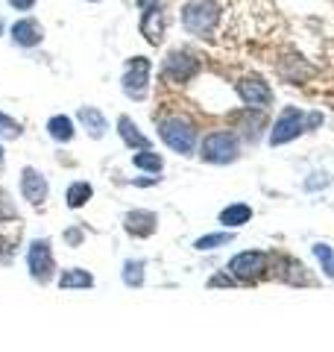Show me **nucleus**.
Here are the masks:
<instances>
[{"instance_id": "nucleus-1", "label": "nucleus", "mask_w": 334, "mask_h": 352, "mask_svg": "<svg viewBox=\"0 0 334 352\" xmlns=\"http://www.w3.org/2000/svg\"><path fill=\"white\" fill-rule=\"evenodd\" d=\"M220 24V3L217 0H188L182 6V27L191 36L205 38Z\"/></svg>"}, {"instance_id": "nucleus-2", "label": "nucleus", "mask_w": 334, "mask_h": 352, "mask_svg": "<svg viewBox=\"0 0 334 352\" xmlns=\"http://www.w3.org/2000/svg\"><path fill=\"white\" fill-rule=\"evenodd\" d=\"M159 135L167 147L182 153V156H191L197 147V129L191 120H185V118H164L159 124Z\"/></svg>"}, {"instance_id": "nucleus-3", "label": "nucleus", "mask_w": 334, "mask_h": 352, "mask_svg": "<svg viewBox=\"0 0 334 352\" xmlns=\"http://www.w3.org/2000/svg\"><path fill=\"white\" fill-rule=\"evenodd\" d=\"M241 153V144H238V135L229 129H220V132H211L205 135L203 147H199V156L203 162H211V164H229L235 162Z\"/></svg>"}, {"instance_id": "nucleus-4", "label": "nucleus", "mask_w": 334, "mask_h": 352, "mask_svg": "<svg viewBox=\"0 0 334 352\" xmlns=\"http://www.w3.org/2000/svg\"><path fill=\"white\" fill-rule=\"evenodd\" d=\"M27 264H30V276L36 282H50L56 261H53V247L47 238H36L27 250Z\"/></svg>"}, {"instance_id": "nucleus-5", "label": "nucleus", "mask_w": 334, "mask_h": 352, "mask_svg": "<svg viewBox=\"0 0 334 352\" xmlns=\"http://www.w3.org/2000/svg\"><path fill=\"white\" fill-rule=\"evenodd\" d=\"M264 270H267V256L261 250L238 252V256L229 261V276L235 282H255L258 276H264Z\"/></svg>"}, {"instance_id": "nucleus-6", "label": "nucleus", "mask_w": 334, "mask_h": 352, "mask_svg": "<svg viewBox=\"0 0 334 352\" xmlns=\"http://www.w3.org/2000/svg\"><path fill=\"white\" fill-rule=\"evenodd\" d=\"M299 132H305V115H302V109L285 106L282 115H278V120H276L273 132H270V144L273 147H282V144H287V141L299 138Z\"/></svg>"}, {"instance_id": "nucleus-7", "label": "nucleus", "mask_w": 334, "mask_h": 352, "mask_svg": "<svg viewBox=\"0 0 334 352\" xmlns=\"http://www.w3.org/2000/svg\"><path fill=\"white\" fill-rule=\"evenodd\" d=\"M162 74H164L167 82H191L199 74V62L188 50H173V53H167Z\"/></svg>"}, {"instance_id": "nucleus-8", "label": "nucleus", "mask_w": 334, "mask_h": 352, "mask_svg": "<svg viewBox=\"0 0 334 352\" xmlns=\"http://www.w3.org/2000/svg\"><path fill=\"white\" fill-rule=\"evenodd\" d=\"M150 71H153L150 59L132 56L126 62V71H124V91L129 97H135V100H141V97L147 94V85H150Z\"/></svg>"}, {"instance_id": "nucleus-9", "label": "nucleus", "mask_w": 334, "mask_h": 352, "mask_svg": "<svg viewBox=\"0 0 334 352\" xmlns=\"http://www.w3.org/2000/svg\"><path fill=\"white\" fill-rule=\"evenodd\" d=\"M238 94L247 103V109H267L273 103V88L267 85L261 76H243L238 82Z\"/></svg>"}, {"instance_id": "nucleus-10", "label": "nucleus", "mask_w": 334, "mask_h": 352, "mask_svg": "<svg viewBox=\"0 0 334 352\" xmlns=\"http://www.w3.org/2000/svg\"><path fill=\"white\" fill-rule=\"evenodd\" d=\"M21 194H24L27 203L44 206V200H47V179L36 168H24V173H21Z\"/></svg>"}, {"instance_id": "nucleus-11", "label": "nucleus", "mask_w": 334, "mask_h": 352, "mask_svg": "<svg viewBox=\"0 0 334 352\" xmlns=\"http://www.w3.org/2000/svg\"><path fill=\"white\" fill-rule=\"evenodd\" d=\"M124 226L129 235L135 238H150L155 232V226H159V217H155L153 212H144V208H135V212H129L124 217Z\"/></svg>"}, {"instance_id": "nucleus-12", "label": "nucleus", "mask_w": 334, "mask_h": 352, "mask_svg": "<svg viewBox=\"0 0 334 352\" xmlns=\"http://www.w3.org/2000/svg\"><path fill=\"white\" fill-rule=\"evenodd\" d=\"M141 36L147 38L150 44H159L164 38V12H162V6L144 9V15H141Z\"/></svg>"}, {"instance_id": "nucleus-13", "label": "nucleus", "mask_w": 334, "mask_h": 352, "mask_svg": "<svg viewBox=\"0 0 334 352\" xmlns=\"http://www.w3.org/2000/svg\"><path fill=\"white\" fill-rule=\"evenodd\" d=\"M12 41L21 44V47H36V44L44 41V30L38 21L24 18V21H18V24H12Z\"/></svg>"}, {"instance_id": "nucleus-14", "label": "nucleus", "mask_w": 334, "mask_h": 352, "mask_svg": "<svg viewBox=\"0 0 334 352\" xmlns=\"http://www.w3.org/2000/svg\"><path fill=\"white\" fill-rule=\"evenodd\" d=\"M118 132H120V138L126 141V147H132V150H150V138L144 135V132H138V126H135V120L132 118H118Z\"/></svg>"}, {"instance_id": "nucleus-15", "label": "nucleus", "mask_w": 334, "mask_h": 352, "mask_svg": "<svg viewBox=\"0 0 334 352\" xmlns=\"http://www.w3.org/2000/svg\"><path fill=\"white\" fill-rule=\"evenodd\" d=\"M249 220H252V208L247 203H232L220 212V223L226 229H238L243 223H249Z\"/></svg>"}, {"instance_id": "nucleus-16", "label": "nucleus", "mask_w": 334, "mask_h": 352, "mask_svg": "<svg viewBox=\"0 0 334 352\" xmlns=\"http://www.w3.org/2000/svg\"><path fill=\"white\" fill-rule=\"evenodd\" d=\"M80 124L88 129V135L91 138H103L106 135V118L94 106H82L80 109Z\"/></svg>"}, {"instance_id": "nucleus-17", "label": "nucleus", "mask_w": 334, "mask_h": 352, "mask_svg": "<svg viewBox=\"0 0 334 352\" xmlns=\"http://www.w3.org/2000/svg\"><path fill=\"white\" fill-rule=\"evenodd\" d=\"M94 285V276L88 270H65L59 276V288L62 291H71V288H91Z\"/></svg>"}, {"instance_id": "nucleus-18", "label": "nucleus", "mask_w": 334, "mask_h": 352, "mask_svg": "<svg viewBox=\"0 0 334 352\" xmlns=\"http://www.w3.org/2000/svg\"><path fill=\"white\" fill-rule=\"evenodd\" d=\"M47 132L56 138V141H71L74 138V124H71V118H65V115H56L47 120Z\"/></svg>"}, {"instance_id": "nucleus-19", "label": "nucleus", "mask_w": 334, "mask_h": 352, "mask_svg": "<svg viewBox=\"0 0 334 352\" xmlns=\"http://www.w3.org/2000/svg\"><path fill=\"white\" fill-rule=\"evenodd\" d=\"M132 164H135V168H141V170H150V173H159V170L164 168L162 156H159V153H153V150L135 153V156H132Z\"/></svg>"}, {"instance_id": "nucleus-20", "label": "nucleus", "mask_w": 334, "mask_h": 352, "mask_svg": "<svg viewBox=\"0 0 334 352\" xmlns=\"http://www.w3.org/2000/svg\"><path fill=\"white\" fill-rule=\"evenodd\" d=\"M91 194H94V188L88 182H74L68 188V197H65V200H68L71 208H80V206H85L88 200H91Z\"/></svg>"}, {"instance_id": "nucleus-21", "label": "nucleus", "mask_w": 334, "mask_h": 352, "mask_svg": "<svg viewBox=\"0 0 334 352\" xmlns=\"http://www.w3.org/2000/svg\"><path fill=\"white\" fill-rule=\"evenodd\" d=\"M232 232H211V235H203V238H197L194 241V247L197 250H217V247H226V244H232Z\"/></svg>"}, {"instance_id": "nucleus-22", "label": "nucleus", "mask_w": 334, "mask_h": 352, "mask_svg": "<svg viewBox=\"0 0 334 352\" xmlns=\"http://www.w3.org/2000/svg\"><path fill=\"white\" fill-rule=\"evenodd\" d=\"M124 282L129 285V288H141L144 285V261H126L124 264Z\"/></svg>"}, {"instance_id": "nucleus-23", "label": "nucleus", "mask_w": 334, "mask_h": 352, "mask_svg": "<svg viewBox=\"0 0 334 352\" xmlns=\"http://www.w3.org/2000/svg\"><path fill=\"white\" fill-rule=\"evenodd\" d=\"M18 135H21V124L0 112V138H18Z\"/></svg>"}, {"instance_id": "nucleus-24", "label": "nucleus", "mask_w": 334, "mask_h": 352, "mask_svg": "<svg viewBox=\"0 0 334 352\" xmlns=\"http://www.w3.org/2000/svg\"><path fill=\"white\" fill-rule=\"evenodd\" d=\"M314 256H317L322 264H326V261H331V258H334V250H331L329 244H314Z\"/></svg>"}, {"instance_id": "nucleus-25", "label": "nucleus", "mask_w": 334, "mask_h": 352, "mask_svg": "<svg viewBox=\"0 0 334 352\" xmlns=\"http://www.w3.org/2000/svg\"><path fill=\"white\" fill-rule=\"evenodd\" d=\"M65 241H68L71 247H80V244H82V232L74 226V229H68V232H65Z\"/></svg>"}, {"instance_id": "nucleus-26", "label": "nucleus", "mask_w": 334, "mask_h": 352, "mask_svg": "<svg viewBox=\"0 0 334 352\" xmlns=\"http://www.w3.org/2000/svg\"><path fill=\"white\" fill-rule=\"evenodd\" d=\"M6 3H9V6H15L18 12H27V9L36 6V0H6Z\"/></svg>"}, {"instance_id": "nucleus-27", "label": "nucleus", "mask_w": 334, "mask_h": 352, "mask_svg": "<svg viewBox=\"0 0 334 352\" xmlns=\"http://www.w3.org/2000/svg\"><path fill=\"white\" fill-rule=\"evenodd\" d=\"M320 185L326 188V185H329V176H322V179H308V182H305V188H308V191H314V188H320Z\"/></svg>"}, {"instance_id": "nucleus-28", "label": "nucleus", "mask_w": 334, "mask_h": 352, "mask_svg": "<svg viewBox=\"0 0 334 352\" xmlns=\"http://www.w3.org/2000/svg\"><path fill=\"white\" fill-rule=\"evenodd\" d=\"M320 124H322V115H320V112H314V115H308L305 129H314V126H320Z\"/></svg>"}, {"instance_id": "nucleus-29", "label": "nucleus", "mask_w": 334, "mask_h": 352, "mask_svg": "<svg viewBox=\"0 0 334 352\" xmlns=\"http://www.w3.org/2000/svg\"><path fill=\"white\" fill-rule=\"evenodd\" d=\"M232 282H235L232 276H214V279H211V285H214V288H217V285H232Z\"/></svg>"}, {"instance_id": "nucleus-30", "label": "nucleus", "mask_w": 334, "mask_h": 352, "mask_svg": "<svg viewBox=\"0 0 334 352\" xmlns=\"http://www.w3.org/2000/svg\"><path fill=\"white\" fill-rule=\"evenodd\" d=\"M322 270H326V276H329V279H334V258L322 264Z\"/></svg>"}, {"instance_id": "nucleus-31", "label": "nucleus", "mask_w": 334, "mask_h": 352, "mask_svg": "<svg viewBox=\"0 0 334 352\" xmlns=\"http://www.w3.org/2000/svg\"><path fill=\"white\" fill-rule=\"evenodd\" d=\"M155 182H159V176H150V179H135V185H141V188H144V185H155Z\"/></svg>"}, {"instance_id": "nucleus-32", "label": "nucleus", "mask_w": 334, "mask_h": 352, "mask_svg": "<svg viewBox=\"0 0 334 352\" xmlns=\"http://www.w3.org/2000/svg\"><path fill=\"white\" fill-rule=\"evenodd\" d=\"M141 9H150V6H159V0H138Z\"/></svg>"}, {"instance_id": "nucleus-33", "label": "nucleus", "mask_w": 334, "mask_h": 352, "mask_svg": "<svg viewBox=\"0 0 334 352\" xmlns=\"http://www.w3.org/2000/svg\"><path fill=\"white\" fill-rule=\"evenodd\" d=\"M0 36H3V21H0Z\"/></svg>"}, {"instance_id": "nucleus-34", "label": "nucleus", "mask_w": 334, "mask_h": 352, "mask_svg": "<svg viewBox=\"0 0 334 352\" xmlns=\"http://www.w3.org/2000/svg\"><path fill=\"white\" fill-rule=\"evenodd\" d=\"M0 252H3V238H0Z\"/></svg>"}, {"instance_id": "nucleus-35", "label": "nucleus", "mask_w": 334, "mask_h": 352, "mask_svg": "<svg viewBox=\"0 0 334 352\" xmlns=\"http://www.w3.org/2000/svg\"><path fill=\"white\" fill-rule=\"evenodd\" d=\"M0 159H3V150H0Z\"/></svg>"}, {"instance_id": "nucleus-36", "label": "nucleus", "mask_w": 334, "mask_h": 352, "mask_svg": "<svg viewBox=\"0 0 334 352\" xmlns=\"http://www.w3.org/2000/svg\"><path fill=\"white\" fill-rule=\"evenodd\" d=\"M91 3H97V0H91Z\"/></svg>"}]
</instances>
